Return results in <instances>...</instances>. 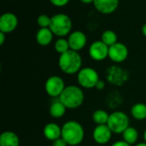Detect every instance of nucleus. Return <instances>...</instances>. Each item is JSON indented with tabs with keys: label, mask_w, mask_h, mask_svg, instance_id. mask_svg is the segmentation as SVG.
I'll return each instance as SVG.
<instances>
[{
	"label": "nucleus",
	"mask_w": 146,
	"mask_h": 146,
	"mask_svg": "<svg viewBox=\"0 0 146 146\" xmlns=\"http://www.w3.org/2000/svg\"><path fill=\"white\" fill-rule=\"evenodd\" d=\"M84 137V128L78 121H68L62 127V138L68 145L78 146L82 143Z\"/></svg>",
	"instance_id": "nucleus-1"
},
{
	"label": "nucleus",
	"mask_w": 146,
	"mask_h": 146,
	"mask_svg": "<svg viewBox=\"0 0 146 146\" xmlns=\"http://www.w3.org/2000/svg\"><path fill=\"white\" fill-rule=\"evenodd\" d=\"M58 66L60 69L67 74H78L81 69L82 58L78 51L69 50L60 55L58 59Z\"/></svg>",
	"instance_id": "nucleus-2"
},
{
	"label": "nucleus",
	"mask_w": 146,
	"mask_h": 146,
	"mask_svg": "<svg viewBox=\"0 0 146 146\" xmlns=\"http://www.w3.org/2000/svg\"><path fill=\"white\" fill-rule=\"evenodd\" d=\"M111 146H131L129 144H127V142H125L124 140H121V141H117L115 142Z\"/></svg>",
	"instance_id": "nucleus-28"
},
{
	"label": "nucleus",
	"mask_w": 146,
	"mask_h": 146,
	"mask_svg": "<svg viewBox=\"0 0 146 146\" xmlns=\"http://www.w3.org/2000/svg\"><path fill=\"white\" fill-rule=\"evenodd\" d=\"M129 117L122 111H115L110 115L107 126L113 133L122 134L123 132L129 127Z\"/></svg>",
	"instance_id": "nucleus-5"
},
{
	"label": "nucleus",
	"mask_w": 146,
	"mask_h": 146,
	"mask_svg": "<svg viewBox=\"0 0 146 146\" xmlns=\"http://www.w3.org/2000/svg\"><path fill=\"white\" fill-rule=\"evenodd\" d=\"M55 50L60 55L69 50L70 47H69V44H68V39H66L64 38H59L55 42Z\"/></svg>",
	"instance_id": "nucleus-23"
},
{
	"label": "nucleus",
	"mask_w": 146,
	"mask_h": 146,
	"mask_svg": "<svg viewBox=\"0 0 146 146\" xmlns=\"http://www.w3.org/2000/svg\"><path fill=\"white\" fill-rule=\"evenodd\" d=\"M120 0H94V8L103 15L114 13L119 6Z\"/></svg>",
	"instance_id": "nucleus-14"
},
{
	"label": "nucleus",
	"mask_w": 146,
	"mask_h": 146,
	"mask_svg": "<svg viewBox=\"0 0 146 146\" xmlns=\"http://www.w3.org/2000/svg\"><path fill=\"white\" fill-rule=\"evenodd\" d=\"M70 50L79 51L82 50L87 43V38L86 34L81 31H74L68 35V38Z\"/></svg>",
	"instance_id": "nucleus-12"
},
{
	"label": "nucleus",
	"mask_w": 146,
	"mask_h": 146,
	"mask_svg": "<svg viewBox=\"0 0 146 146\" xmlns=\"http://www.w3.org/2000/svg\"><path fill=\"white\" fill-rule=\"evenodd\" d=\"M106 76L108 81L112 85L122 86L128 80L129 74L127 70L118 66H112L107 69Z\"/></svg>",
	"instance_id": "nucleus-8"
},
{
	"label": "nucleus",
	"mask_w": 146,
	"mask_h": 146,
	"mask_svg": "<svg viewBox=\"0 0 146 146\" xmlns=\"http://www.w3.org/2000/svg\"><path fill=\"white\" fill-rule=\"evenodd\" d=\"M80 2H82L83 3H86V4H89V3H93L94 0H80Z\"/></svg>",
	"instance_id": "nucleus-31"
},
{
	"label": "nucleus",
	"mask_w": 146,
	"mask_h": 146,
	"mask_svg": "<svg viewBox=\"0 0 146 146\" xmlns=\"http://www.w3.org/2000/svg\"><path fill=\"white\" fill-rule=\"evenodd\" d=\"M44 135L50 141H55L62 138V127L56 123L50 122L44 126Z\"/></svg>",
	"instance_id": "nucleus-15"
},
{
	"label": "nucleus",
	"mask_w": 146,
	"mask_h": 146,
	"mask_svg": "<svg viewBox=\"0 0 146 146\" xmlns=\"http://www.w3.org/2000/svg\"><path fill=\"white\" fill-rule=\"evenodd\" d=\"M20 139L17 134L11 131H5L0 135V146H19Z\"/></svg>",
	"instance_id": "nucleus-17"
},
{
	"label": "nucleus",
	"mask_w": 146,
	"mask_h": 146,
	"mask_svg": "<svg viewBox=\"0 0 146 146\" xmlns=\"http://www.w3.org/2000/svg\"><path fill=\"white\" fill-rule=\"evenodd\" d=\"M144 139H145V142L146 143V129L145 131V133H144Z\"/></svg>",
	"instance_id": "nucleus-33"
},
{
	"label": "nucleus",
	"mask_w": 146,
	"mask_h": 146,
	"mask_svg": "<svg viewBox=\"0 0 146 146\" xmlns=\"http://www.w3.org/2000/svg\"><path fill=\"white\" fill-rule=\"evenodd\" d=\"M112 133L107 125H98L93 130L92 138L98 145H105L110 140Z\"/></svg>",
	"instance_id": "nucleus-13"
},
{
	"label": "nucleus",
	"mask_w": 146,
	"mask_h": 146,
	"mask_svg": "<svg viewBox=\"0 0 146 146\" xmlns=\"http://www.w3.org/2000/svg\"><path fill=\"white\" fill-rule=\"evenodd\" d=\"M68 145L67 144V142L62 139V138H60L55 141H53L52 143V146H68Z\"/></svg>",
	"instance_id": "nucleus-26"
},
{
	"label": "nucleus",
	"mask_w": 146,
	"mask_h": 146,
	"mask_svg": "<svg viewBox=\"0 0 146 146\" xmlns=\"http://www.w3.org/2000/svg\"><path fill=\"white\" fill-rule=\"evenodd\" d=\"M89 55L94 61H103L109 56V46L102 40L94 41L89 47Z\"/></svg>",
	"instance_id": "nucleus-9"
},
{
	"label": "nucleus",
	"mask_w": 146,
	"mask_h": 146,
	"mask_svg": "<svg viewBox=\"0 0 146 146\" xmlns=\"http://www.w3.org/2000/svg\"><path fill=\"white\" fill-rule=\"evenodd\" d=\"M54 33L50 27L39 28L36 33V40L39 45L46 46L49 45L53 40Z\"/></svg>",
	"instance_id": "nucleus-16"
},
{
	"label": "nucleus",
	"mask_w": 146,
	"mask_h": 146,
	"mask_svg": "<svg viewBox=\"0 0 146 146\" xmlns=\"http://www.w3.org/2000/svg\"><path fill=\"white\" fill-rule=\"evenodd\" d=\"M67 108L65 105L58 99L55 102H53L50 107V114L53 118H61L66 113Z\"/></svg>",
	"instance_id": "nucleus-18"
},
{
	"label": "nucleus",
	"mask_w": 146,
	"mask_h": 146,
	"mask_svg": "<svg viewBox=\"0 0 146 146\" xmlns=\"http://www.w3.org/2000/svg\"><path fill=\"white\" fill-rule=\"evenodd\" d=\"M110 115L104 110H95L92 114V120L97 125H107Z\"/></svg>",
	"instance_id": "nucleus-21"
},
{
	"label": "nucleus",
	"mask_w": 146,
	"mask_h": 146,
	"mask_svg": "<svg viewBox=\"0 0 146 146\" xmlns=\"http://www.w3.org/2000/svg\"><path fill=\"white\" fill-rule=\"evenodd\" d=\"M122 138L125 142L129 144L130 145L136 144L139 139V132L136 128L133 127H128L122 133Z\"/></svg>",
	"instance_id": "nucleus-20"
},
{
	"label": "nucleus",
	"mask_w": 146,
	"mask_h": 146,
	"mask_svg": "<svg viewBox=\"0 0 146 146\" xmlns=\"http://www.w3.org/2000/svg\"><path fill=\"white\" fill-rule=\"evenodd\" d=\"M51 22V17H50L47 15H40L37 19V23L40 28H45L50 27Z\"/></svg>",
	"instance_id": "nucleus-24"
},
{
	"label": "nucleus",
	"mask_w": 146,
	"mask_h": 146,
	"mask_svg": "<svg viewBox=\"0 0 146 146\" xmlns=\"http://www.w3.org/2000/svg\"><path fill=\"white\" fill-rule=\"evenodd\" d=\"M135 146H146V143H139V144H137Z\"/></svg>",
	"instance_id": "nucleus-32"
},
{
	"label": "nucleus",
	"mask_w": 146,
	"mask_h": 146,
	"mask_svg": "<svg viewBox=\"0 0 146 146\" xmlns=\"http://www.w3.org/2000/svg\"><path fill=\"white\" fill-rule=\"evenodd\" d=\"M5 34L3 32H0V45H3L5 41Z\"/></svg>",
	"instance_id": "nucleus-29"
},
{
	"label": "nucleus",
	"mask_w": 146,
	"mask_h": 146,
	"mask_svg": "<svg viewBox=\"0 0 146 146\" xmlns=\"http://www.w3.org/2000/svg\"><path fill=\"white\" fill-rule=\"evenodd\" d=\"M65 87L64 80L57 75L50 76L44 84L45 92L51 98H59Z\"/></svg>",
	"instance_id": "nucleus-7"
},
{
	"label": "nucleus",
	"mask_w": 146,
	"mask_h": 146,
	"mask_svg": "<svg viewBox=\"0 0 146 146\" xmlns=\"http://www.w3.org/2000/svg\"><path fill=\"white\" fill-rule=\"evenodd\" d=\"M132 116L137 121H144L146 119V104L143 103L135 104L131 109Z\"/></svg>",
	"instance_id": "nucleus-19"
},
{
	"label": "nucleus",
	"mask_w": 146,
	"mask_h": 146,
	"mask_svg": "<svg viewBox=\"0 0 146 146\" xmlns=\"http://www.w3.org/2000/svg\"><path fill=\"white\" fill-rule=\"evenodd\" d=\"M104 87H105V83H104L103 80H98V82L97 83V85H96V87H95V88H97L98 90H103V89H104Z\"/></svg>",
	"instance_id": "nucleus-27"
},
{
	"label": "nucleus",
	"mask_w": 146,
	"mask_h": 146,
	"mask_svg": "<svg viewBox=\"0 0 146 146\" xmlns=\"http://www.w3.org/2000/svg\"><path fill=\"white\" fill-rule=\"evenodd\" d=\"M141 32H142L143 35H144V36H145V37H146V23H145V24H144V25L142 26V28H141Z\"/></svg>",
	"instance_id": "nucleus-30"
},
{
	"label": "nucleus",
	"mask_w": 146,
	"mask_h": 146,
	"mask_svg": "<svg viewBox=\"0 0 146 146\" xmlns=\"http://www.w3.org/2000/svg\"><path fill=\"white\" fill-rule=\"evenodd\" d=\"M18 25L16 15L11 12L3 13L0 16V32L9 33L15 30Z\"/></svg>",
	"instance_id": "nucleus-11"
},
{
	"label": "nucleus",
	"mask_w": 146,
	"mask_h": 146,
	"mask_svg": "<svg viewBox=\"0 0 146 146\" xmlns=\"http://www.w3.org/2000/svg\"><path fill=\"white\" fill-rule=\"evenodd\" d=\"M58 99L67 109L74 110L82 105L85 95L80 87L76 86H68L65 87Z\"/></svg>",
	"instance_id": "nucleus-3"
},
{
	"label": "nucleus",
	"mask_w": 146,
	"mask_h": 146,
	"mask_svg": "<svg viewBox=\"0 0 146 146\" xmlns=\"http://www.w3.org/2000/svg\"><path fill=\"white\" fill-rule=\"evenodd\" d=\"M72 20L65 14H56L51 17V22L50 28L54 35L63 38L71 33L72 30Z\"/></svg>",
	"instance_id": "nucleus-4"
},
{
	"label": "nucleus",
	"mask_w": 146,
	"mask_h": 146,
	"mask_svg": "<svg viewBox=\"0 0 146 146\" xmlns=\"http://www.w3.org/2000/svg\"><path fill=\"white\" fill-rule=\"evenodd\" d=\"M77 80L81 87L91 89L96 87V85L99 80V75L94 68L86 67L79 71L77 74Z\"/></svg>",
	"instance_id": "nucleus-6"
},
{
	"label": "nucleus",
	"mask_w": 146,
	"mask_h": 146,
	"mask_svg": "<svg viewBox=\"0 0 146 146\" xmlns=\"http://www.w3.org/2000/svg\"><path fill=\"white\" fill-rule=\"evenodd\" d=\"M128 56V49L127 47L120 42L115 43V44L109 47V58L115 62L121 63L123 62Z\"/></svg>",
	"instance_id": "nucleus-10"
},
{
	"label": "nucleus",
	"mask_w": 146,
	"mask_h": 146,
	"mask_svg": "<svg viewBox=\"0 0 146 146\" xmlns=\"http://www.w3.org/2000/svg\"><path fill=\"white\" fill-rule=\"evenodd\" d=\"M117 35L116 33L112 31V30H106L102 33L101 36V40L109 47L115 44V43H117Z\"/></svg>",
	"instance_id": "nucleus-22"
},
{
	"label": "nucleus",
	"mask_w": 146,
	"mask_h": 146,
	"mask_svg": "<svg viewBox=\"0 0 146 146\" xmlns=\"http://www.w3.org/2000/svg\"><path fill=\"white\" fill-rule=\"evenodd\" d=\"M70 0H50V3L56 7H64L66 6Z\"/></svg>",
	"instance_id": "nucleus-25"
}]
</instances>
